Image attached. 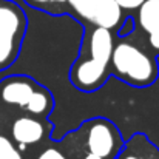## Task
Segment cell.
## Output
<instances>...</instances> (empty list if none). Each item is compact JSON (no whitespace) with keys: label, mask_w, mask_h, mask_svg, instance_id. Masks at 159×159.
Here are the masks:
<instances>
[{"label":"cell","mask_w":159,"mask_h":159,"mask_svg":"<svg viewBox=\"0 0 159 159\" xmlns=\"http://www.w3.org/2000/svg\"><path fill=\"white\" fill-rule=\"evenodd\" d=\"M114 48L110 30L96 26L84 40L80 54L74 62L70 79L79 90L94 91L105 82Z\"/></svg>","instance_id":"6da1fadb"},{"label":"cell","mask_w":159,"mask_h":159,"mask_svg":"<svg viewBox=\"0 0 159 159\" xmlns=\"http://www.w3.org/2000/svg\"><path fill=\"white\" fill-rule=\"evenodd\" d=\"M110 63L113 73L128 85L147 87L152 85L158 77L156 60L150 54L128 42L114 45Z\"/></svg>","instance_id":"7a4b0ae2"},{"label":"cell","mask_w":159,"mask_h":159,"mask_svg":"<svg viewBox=\"0 0 159 159\" xmlns=\"http://www.w3.org/2000/svg\"><path fill=\"white\" fill-rule=\"evenodd\" d=\"M26 19L22 9L8 0H0V71L17 59L23 42Z\"/></svg>","instance_id":"3957f363"},{"label":"cell","mask_w":159,"mask_h":159,"mask_svg":"<svg viewBox=\"0 0 159 159\" xmlns=\"http://www.w3.org/2000/svg\"><path fill=\"white\" fill-rule=\"evenodd\" d=\"M71 8L90 23L111 30L120 22V6L116 0H66Z\"/></svg>","instance_id":"277c9868"},{"label":"cell","mask_w":159,"mask_h":159,"mask_svg":"<svg viewBox=\"0 0 159 159\" xmlns=\"http://www.w3.org/2000/svg\"><path fill=\"white\" fill-rule=\"evenodd\" d=\"M87 147L90 153L104 159L114 158L120 147V138L116 127L105 119H94L88 128Z\"/></svg>","instance_id":"5b68a950"},{"label":"cell","mask_w":159,"mask_h":159,"mask_svg":"<svg viewBox=\"0 0 159 159\" xmlns=\"http://www.w3.org/2000/svg\"><path fill=\"white\" fill-rule=\"evenodd\" d=\"M37 88L39 87L30 79H8L0 87V101L9 105L26 108Z\"/></svg>","instance_id":"8992f818"},{"label":"cell","mask_w":159,"mask_h":159,"mask_svg":"<svg viewBox=\"0 0 159 159\" xmlns=\"http://www.w3.org/2000/svg\"><path fill=\"white\" fill-rule=\"evenodd\" d=\"M139 23L148 36L150 47L159 53V0H145L139 6Z\"/></svg>","instance_id":"52a82bcc"},{"label":"cell","mask_w":159,"mask_h":159,"mask_svg":"<svg viewBox=\"0 0 159 159\" xmlns=\"http://www.w3.org/2000/svg\"><path fill=\"white\" fill-rule=\"evenodd\" d=\"M11 133L19 145H30L37 144L43 139L45 127L40 120L34 117H19L14 120Z\"/></svg>","instance_id":"ba28073f"},{"label":"cell","mask_w":159,"mask_h":159,"mask_svg":"<svg viewBox=\"0 0 159 159\" xmlns=\"http://www.w3.org/2000/svg\"><path fill=\"white\" fill-rule=\"evenodd\" d=\"M53 107V99L50 96V93L43 88H37L36 93L33 94V98L30 99L26 110L31 113V114H36V116H45L50 113Z\"/></svg>","instance_id":"9c48e42d"},{"label":"cell","mask_w":159,"mask_h":159,"mask_svg":"<svg viewBox=\"0 0 159 159\" xmlns=\"http://www.w3.org/2000/svg\"><path fill=\"white\" fill-rule=\"evenodd\" d=\"M0 159H22L19 150L5 136H0Z\"/></svg>","instance_id":"30bf717a"},{"label":"cell","mask_w":159,"mask_h":159,"mask_svg":"<svg viewBox=\"0 0 159 159\" xmlns=\"http://www.w3.org/2000/svg\"><path fill=\"white\" fill-rule=\"evenodd\" d=\"M37 159H66L63 156L62 152H59L57 148H47L40 153V156Z\"/></svg>","instance_id":"8fae6325"},{"label":"cell","mask_w":159,"mask_h":159,"mask_svg":"<svg viewBox=\"0 0 159 159\" xmlns=\"http://www.w3.org/2000/svg\"><path fill=\"white\" fill-rule=\"evenodd\" d=\"M120 9H136L139 8L145 0H116Z\"/></svg>","instance_id":"7c38bea8"},{"label":"cell","mask_w":159,"mask_h":159,"mask_svg":"<svg viewBox=\"0 0 159 159\" xmlns=\"http://www.w3.org/2000/svg\"><path fill=\"white\" fill-rule=\"evenodd\" d=\"M30 3H33V5H43V3H48V2H51V0H28Z\"/></svg>","instance_id":"4fadbf2b"},{"label":"cell","mask_w":159,"mask_h":159,"mask_svg":"<svg viewBox=\"0 0 159 159\" xmlns=\"http://www.w3.org/2000/svg\"><path fill=\"white\" fill-rule=\"evenodd\" d=\"M84 159H104V158H101V156H98V155H93V153H88Z\"/></svg>","instance_id":"5bb4252c"},{"label":"cell","mask_w":159,"mask_h":159,"mask_svg":"<svg viewBox=\"0 0 159 159\" xmlns=\"http://www.w3.org/2000/svg\"><path fill=\"white\" fill-rule=\"evenodd\" d=\"M124 159H139V158H136V156H127V158H124Z\"/></svg>","instance_id":"9a60e30c"}]
</instances>
